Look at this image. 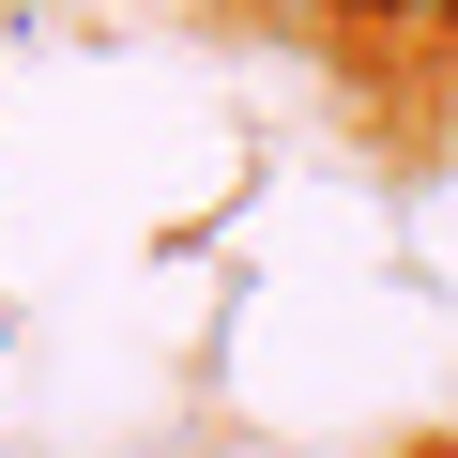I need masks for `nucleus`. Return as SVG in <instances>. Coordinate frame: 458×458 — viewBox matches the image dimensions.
Returning a JSON list of instances; mask_svg holds the SVG:
<instances>
[{"instance_id": "obj_1", "label": "nucleus", "mask_w": 458, "mask_h": 458, "mask_svg": "<svg viewBox=\"0 0 458 458\" xmlns=\"http://www.w3.org/2000/svg\"><path fill=\"white\" fill-rule=\"evenodd\" d=\"M352 47H397V62H428V47H458V0H367V16H352Z\"/></svg>"}, {"instance_id": "obj_2", "label": "nucleus", "mask_w": 458, "mask_h": 458, "mask_svg": "<svg viewBox=\"0 0 458 458\" xmlns=\"http://www.w3.org/2000/svg\"><path fill=\"white\" fill-rule=\"evenodd\" d=\"M291 16H306V31H336V47H352V16H367V0H291Z\"/></svg>"}, {"instance_id": "obj_3", "label": "nucleus", "mask_w": 458, "mask_h": 458, "mask_svg": "<svg viewBox=\"0 0 458 458\" xmlns=\"http://www.w3.org/2000/svg\"><path fill=\"white\" fill-rule=\"evenodd\" d=\"M412 458H458V428H443V443H412Z\"/></svg>"}]
</instances>
